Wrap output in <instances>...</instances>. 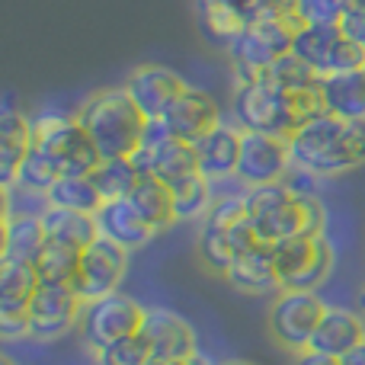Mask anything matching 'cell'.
<instances>
[{
	"instance_id": "cell-1",
	"label": "cell",
	"mask_w": 365,
	"mask_h": 365,
	"mask_svg": "<svg viewBox=\"0 0 365 365\" xmlns=\"http://www.w3.org/2000/svg\"><path fill=\"white\" fill-rule=\"evenodd\" d=\"M327 113L321 96V83L311 90L285 93L266 81H244L234 87V122L240 132H266L279 138H292L302 125Z\"/></svg>"
},
{
	"instance_id": "cell-2",
	"label": "cell",
	"mask_w": 365,
	"mask_h": 365,
	"mask_svg": "<svg viewBox=\"0 0 365 365\" xmlns=\"http://www.w3.org/2000/svg\"><path fill=\"white\" fill-rule=\"evenodd\" d=\"M292 164L317 173V177H336V173L365 167V122L340 119L324 113L302 125L289 138Z\"/></svg>"
},
{
	"instance_id": "cell-3",
	"label": "cell",
	"mask_w": 365,
	"mask_h": 365,
	"mask_svg": "<svg viewBox=\"0 0 365 365\" xmlns=\"http://www.w3.org/2000/svg\"><path fill=\"white\" fill-rule=\"evenodd\" d=\"M244 208L263 244L324 234V205L317 202V195H308V199L295 195L285 182L250 186L244 192Z\"/></svg>"
},
{
	"instance_id": "cell-4",
	"label": "cell",
	"mask_w": 365,
	"mask_h": 365,
	"mask_svg": "<svg viewBox=\"0 0 365 365\" xmlns=\"http://www.w3.org/2000/svg\"><path fill=\"white\" fill-rule=\"evenodd\" d=\"M83 132L93 138L103 158H132L141 148V135H145V113L135 106L125 87H106L96 90L93 96L81 103L77 109Z\"/></svg>"
},
{
	"instance_id": "cell-5",
	"label": "cell",
	"mask_w": 365,
	"mask_h": 365,
	"mask_svg": "<svg viewBox=\"0 0 365 365\" xmlns=\"http://www.w3.org/2000/svg\"><path fill=\"white\" fill-rule=\"evenodd\" d=\"M253 244H259V237L247 218L244 195H225L212 202L199 231V259L205 263V269L225 276L234 257Z\"/></svg>"
},
{
	"instance_id": "cell-6",
	"label": "cell",
	"mask_w": 365,
	"mask_h": 365,
	"mask_svg": "<svg viewBox=\"0 0 365 365\" xmlns=\"http://www.w3.org/2000/svg\"><path fill=\"white\" fill-rule=\"evenodd\" d=\"M295 32H298V19L292 16V10L269 13V16L247 26L227 48V55L234 61V83L257 81L279 55L292 51Z\"/></svg>"
},
{
	"instance_id": "cell-7",
	"label": "cell",
	"mask_w": 365,
	"mask_h": 365,
	"mask_svg": "<svg viewBox=\"0 0 365 365\" xmlns=\"http://www.w3.org/2000/svg\"><path fill=\"white\" fill-rule=\"evenodd\" d=\"M272 250H276L279 292H317L336 266V250L324 234L279 240Z\"/></svg>"
},
{
	"instance_id": "cell-8",
	"label": "cell",
	"mask_w": 365,
	"mask_h": 365,
	"mask_svg": "<svg viewBox=\"0 0 365 365\" xmlns=\"http://www.w3.org/2000/svg\"><path fill=\"white\" fill-rule=\"evenodd\" d=\"M145 314H148V308H141L135 298L122 295V292H113V295H103V298H96V302L83 304L77 330H81L83 346L100 353V349L113 346L122 336L141 334Z\"/></svg>"
},
{
	"instance_id": "cell-9",
	"label": "cell",
	"mask_w": 365,
	"mask_h": 365,
	"mask_svg": "<svg viewBox=\"0 0 365 365\" xmlns=\"http://www.w3.org/2000/svg\"><path fill=\"white\" fill-rule=\"evenodd\" d=\"M324 311L327 304L314 292H279V298L269 304L266 324L279 346L292 349V353H308Z\"/></svg>"
},
{
	"instance_id": "cell-10",
	"label": "cell",
	"mask_w": 365,
	"mask_h": 365,
	"mask_svg": "<svg viewBox=\"0 0 365 365\" xmlns=\"http://www.w3.org/2000/svg\"><path fill=\"white\" fill-rule=\"evenodd\" d=\"M292 51L302 55L321 77L356 71L365 64V48L343 36L340 26H298Z\"/></svg>"
},
{
	"instance_id": "cell-11",
	"label": "cell",
	"mask_w": 365,
	"mask_h": 365,
	"mask_svg": "<svg viewBox=\"0 0 365 365\" xmlns=\"http://www.w3.org/2000/svg\"><path fill=\"white\" fill-rule=\"evenodd\" d=\"M125 269H128V250L100 234L87 250H81V266H77V276L71 285L81 295V302L87 304L103 295L119 292Z\"/></svg>"
},
{
	"instance_id": "cell-12",
	"label": "cell",
	"mask_w": 365,
	"mask_h": 365,
	"mask_svg": "<svg viewBox=\"0 0 365 365\" xmlns=\"http://www.w3.org/2000/svg\"><path fill=\"white\" fill-rule=\"evenodd\" d=\"M81 311H83V302L74 292V285L42 282L29 302V336L42 343L58 340L71 327H77Z\"/></svg>"
},
{
	"instance_id": "cell-13",
	"label": "cell",
	"mask_w": 365,
	"mask_h": 365,
	"mask_svg": "<svg viewBox=\"0 0 365 365\" xmlns=\"http://www.w3.org/2000/svg\"><path fill=\"white\" fill-rule=\"evenodd\" d=\"M292 167V145L289 138L266 132H244L240 135V158H237V173L247 189L250 186H266V182H282V177Z\"/></svg>"
},
{
	"instance_id": "cell-14",
	"label": "cell",
	"mask_w": 365,
	"mask_h": 365,
	"mask_svg": "<svg viewBox=\"0 0 365 365\" xmlns=\"http://www.w3.org/2000/svg\"><path fill=\"white\" fill-rule=\"evenodd\" d=\"M125 90L135 100V106L145 113V119H164L173 100L186 90V83L177 71L164 68V64H141L128 74Z\"/></svg>"
},
{
	"instance_id": "cell-15",
	"label": "cell",
	"mask_w": 365,
	"mask_h": 365,
	"mask_svg": "<svg viewBox=\"0 0 365 365\" xmlns=\"http://www.w3.org/2000/svg\"><path fill=\"white\" fill-rule=\"evenodd\" d=\"M167 128L173 132V138L182 141H199L208 132L221 125V106L215 103V96L202 87H189L173 100V106L164 115Z\"/></svg>"
},
{
	"instance_id": "cell-16",
	"label": "cell",
	"mask_w": 365,
	"mask_h": 365,
	"mask_svg": "<svg viewBox=\"0 0 365 365\" xmlns=\"http://www.w3.org/2000/svg\"><path fill=\"white\" fill-rule=\"evenodd\" d=\"M141 336L151 346V356L160 362L186 359L195 353V334L180 314L167 308H148L145 324H141Z\"/></svg>"
},
{
	"instance_id": "cell-17",
	"label": "cell",
	"mask_w": 365,
	"mask_h": 365,
	"mask_svg": "<svg viewBox=\"0 0 365 365\" xmlns=\"http://www.w3.org/2000/svg\"><path fill=\"white\" fill-rule=\"evenodd\" d=\"M132 160L138 164L141 177H160L164 182H177L189 173H199V151L195 141H182V138H167L158 148H138L132 154Z\"/></svg>"
},
{
	"instance_id": "cell-18",
	"label": "cell",
	"mask_w": 365,
	"mask_h": 365,
	"mask_svg": "<svg viewBox=\"0 0 365 365\" xmlns=\"http://www.w3.org/2000/svg\"><path fill=\"white\" fill-rule=\"evenodd\" d=\"M225 279L231 282V289L244 292V295H266V292L279 289L276 276V250L272 244H253L244 253L234 257V263L227 266Z\"/></svg>"
},
{
	"instance_id": "cell-19",
	"label": "cell",
	"mask_w": 365,
	"mask_h": 365,
	"mask_svg": "<svg viewBox=\"0 0 365 365\" xmlns=\"http://www.w3.org/2000/svg\"><path fill=\"white\" fill-rule=\"evenodd\" d=\"M365 340V317L359 311L346 308H327L317 324L314 336H311V349L321 356H334L340 359L343 353H349L353 346H359Z\"/></svg>"
},
{
	"instance_id": "cell-20",
	"label": "cell",
	"mask_w": 365,
	"mask_h": 365,
	"mask_svg": "<svg viewBox=\"0 0 365 365\" xmlns=\"http://www.w3.org/2000/svg\"><path fill=\"white\" fill-rule=\"evenodd\" d=\"M96 225H100L103 237H109L113 244L125 247L128 253L145 247V244H151V237L158 234L138 212H135V205L128 199L103 202L100 212H96Z\"/></svg>"
},
{
	"instance_id": "cell-21",
	"label": "cell",
	"mask_w": 365,
	"mask_h": 365,
	"mask_svg": "<svg viewBox=\"0 0 365 365\" xmlns=\"http://www.w3.org/2000/svg\"><path fill=\"white\" fill-rule=\"evenodd\" d=\"M240 128L237 125H225L221 122L215 132H208L205 138L195 141L199 151V173L208 180H225L237 173V158H240Z\"/></svg>"
},
{
	"instance_id": "cell-22",
	"label": "cell",
	"mask_w": 365,
	"mask_h": 365,
	"mask_svg": "<svg viewBox=\"0 0 365 365\" xmlns=\"http://www.w3.org/2000/svg\"><path fill=\"white\" fill-rule=\"evenodd\" d=\"M29 151H32V119L6 109L4 119H0V186H4V192L16 186L19 167H23Z\"/></svg>"
},
{
	"instance_id": "cell-23",
	"label": "cell",
	"mask_w": 365,
	"mask_h": 365,
	"mask_svg": "<svg viewBox=\"0 0 365 365\" xmlns=\"http://www.w3.org/2000/svg\"><path fill=\"white\" fill-rule=\"evenodd\" d=\"M45 244H48V234H45L42 215L38 212H13V208H6L4 257L0 259H26V263H36Z\"/></svg>"
},
{
	"instance_id": "cell-24",
	"label": "cell",
	"mask_w": 365,
	"mask_h": 365,
	"mask_svg": "<svg viewBox=\"0 0 365 365\" xmlns=\"http://www.w3.org/2000/svg\"><path fill=\"white\" fill-rule=\"evenodd\" d=\"M321 96L327 113L340 119L365 122V71H340V74L321 77Z\"/></svg>"
},
{
	"instance_id": "cell-25",
	"label": "cell",
	"mask_w": 365,
	"mask_h": 365,
	"mask_svg": "<svg viewBox=\"0 0 365 365\" xmlns=\"http://www.w3.org/2000/svg\"><path fill=\"white\" fill-rule=\"evenodd\" d=\"M42 225H45L48 240L64 244V247H74V250H87V247L100 237L96 215L74 212V208H58V205L42 208Z\"/></svg>"
},
{
	"instance_id": "cell-26",
	"label": "cell",
	"mask_w": 365,
	"mask_h": 365,
	"mask_svg": "<svg viewBox=\"0 0 365 365\" xmlns=\"http://www.w3.org/2000/svg\"><path fill=\"white\" fill-rule=\"evenodd\" d=\"M128 202L135 205V212L154 227V231H164L177 221V212H173V189L170 182H164L160 177H141L138 186L132 189Z\"/></svg>"
},
{
	"instance_id": "cell-27",
	"label": "cell",
	"mask_w": 365,
	"mask_h": 365,
	"mask_svg": "<svg viewBox=\"0 0 365 365\" xmlns=\"http://www.w3.org/2000/svg\"><path fill=\"white\" fill-rule=\"evenodd\" d=\"M42 285L36 263L0 259V311H29L32 295Z\"/></svg>"
},
{
	"instance_id": "cell-28",
	"label": "cell",
	"mask_w": 365,
	"mask_h": 365,
	"mask_svg": "<svg viewBox=\"0 0 365 365\" xmlns=\"http://www.w3.org/2000/svg\"><path fill=\"white\" fill-rule=\"evenodd\" d=\"M199 23L202 32L221 48H231V42L250 26V19L237 10L234 0H199Z\"/></svg>"
},
{
	"instance_id": "cell-29",
	"label": "cell",
	"mask_w": 365,
	"mask_h": 365,
	"mask_svg": "<svg viewBox=\"0 0 365 365\" xmlns=\"http://www.w3.org/2000/svg\"><path fill=\"white\" fill-rule=\"evenodd\" d=\"M48 205L58 208H74V212H87L96 215L103 205V192L96 186L93 177H83V173H61V180L45 192Z\"/></svg>"
},
{
	"instance_id": "cell-30",
	"label": "cell",
	"mask_w": 365,
	"mask_h": 365,
	"mask_svg": "<svg viewBox=\"0 0 365 365\" xmlns=\"http://www.w3.org/2000/svg\"><path fill=\"white\" fill-rule=\"evenodd\" d=\"M77 135H81L77 113H58V109H51V113H38L32 119V145L42 148V151L58 154V158L68 151V145Z\"/></svg>"
},
{
	"instance_id": "cell-31",
	"label": "cell",
	"mask_w": 365,
	"mask_h": 365,
	"mask_svg": "<svg viewBox=\"0 0 365 365\" xmlns=\"http://www.w3.org/2000/svg\"><path fill=\"white\" fill-rule=\"evenodd\" d=\"M259 81H266L269 87H276V90H285V93H298V90L317 87V83H321V74H317V71L311 68L302 55L285 51V55H279L276 61L259 74Z\"/></svg>"
},
{
	"instance_id": "cell-32",
	"label": "cell",
	"mask_w": 365,
	"mask_h": 365,
	"mask_svg": "<svg viewBox=\"0 0 365 365\" xmlns=\"http://www.w3.org/2000/svg\"><path fill=\"white\" fill-rule=\"evenodd\" d=\"M61 173H64V164H61V158H58V154L42 151V148L32 145V151L26 154L23 167H19L16 186L23 189V192H38V195H45L58 180H61Z\"/></svg>"
},
{
	"instance_id": "cell-33",
	"label": "cell",
	"mask_w": 365,
	"mask_h": 365,
	"mask_svg": "<svg viewBox=\"0 0 365 365\" xmlns=\"http://www.w3.org/2000/svg\"><path fill=\"white\" fill-rule=\"evenodd\" d=\"M96 186L103 192V202H113V199H128L132 189L138 186L141 180V170L132 158H109L96 167L93 173Z\"/></svg>"
},
{
	"instance_id": "cell-34",
	"label": "cell",
	"mask_w": 365,
	"mask_h": 365,
	"mask_svg": "<svg viewBox=\"0 0 365 365\" xmlns=\"http://www.w3.org/2000/svg\"><path fill=\"white\" fill-rule=\"evenodd\" d=\"M170 189H173V212H177V221L208 215V208H212V180L208 177L189 173V177L170 182Z\"/></svg>"
},
{
	"instance_id": "cell-35",
	"label": "cell",
	"mask_w": 365,
	"mask_h": 365,
	"mask_svg": "<svg viewBox=\"0 0 365 365\" xmlns=\"http://www.w3.org/2000/svg\"><path fill=\"white\" fill-rule=\"evenodd\" d=\"M77 266H81V250L55 244V240H48V244L42 247V253H38V259H36V269H38V276H42V282L71 285L74 276H77Z\"/></svg>"
},
{
	"instance_id": "cell-36",
	"label": "cell",
	"mask_w": 365,
	"mask_h": 365,
	"mask_svg": "<svg viewBox=\"0 0 365 365\" xmlns=\"http://www.w3.org/2000/svg\"><path fill=\"white\" fill-rule=\"evenodd\" d=\"M349 0H295L292 16L298 26H340Z\"/></svg>"
},
{
	"instance_id": "cell-37",
	"label": "cell",
	"mask_w": 365,
	"mask_h": 365,
	"mask_svg": "<svg viewBox=\"0 0 365 365\" xmlns=\"http://www.w3.org/2000/svg\"><path fill=\"white\" fill-rule=\"evenodd\" d=\"M103 160L106 158H103L100 148L93 145V138L83 132V125H81V135H77V138L68 145V151L61 154L64 173H83V177H93L96 167H100Z\"/></svg>"
},
{
	"instance_id": "cell-38",
	"label": "cell",
	"mask_w": 365,
	"mask_h": 365,
	"mask_svg": "<svg viewBox=\"0 0 365 365\" xmlns=\"http://www.w3.org/2000/svg\"><path fill=\"white\" fill-rule=\"evenodd\" d=\"M148 359H151V346H148V340L141 334L122 336L113 346L96 353V365H145Z\"/></svg>"
},
{
	"instance_id": "cell-39",
	"label": "cell",
	"mask_w": 365,
	"mask_h": 365,
	"mask_svg": "<svg viewBox=\"0 0 365 365\" xmlns=\"http://www.w3.org/2000/svg\"><path fill=\"white\" fill-rule=\"evenodd\" d=\"M282 182L295 195H304V199H308V195H317V173L304 170V167H298V164L289 167V173L282 177Z\"/></svg>"
},
{
	"instance_id": "cell-40",
	"label": "cell",
	"mask_w": 365,
	"mask_h": 365,
	"mask_svg": "<svg viewBox=\"0 0 365 365\" xmlns=\"http://www.w3.org/2000/svg\"><path fill=\"white\" fill-rule=\"evenodd\" d=\"M340 29L346 38H353L365 48V10H346L340 19Z\"/></svg>"
},
{
	"instance_id": "cell-41",
	"label": "cell",
	"mask_w": 365,
	"mask_h": 365,
	"mask_svg": "<svg viewBox=\"0 0 365 365\" xmlns=\"http://www.w3.org/2000/svg\"><path fill=\"white\" fill-rule=\"evenodd\" d=\"M295 365H340V359H334V356H321L314 353V349H308V353H302V359Z\"/></svg>"
},
{
	"instance_id": "cell-42",
	"label": "cell",
	"mask_w": 365,
	"mask_h": 365,
	"mask_svg": "<svg viewBox=\"0 0 365 365\" xmlns=\"http://www.w3.org/2000/svg\"><path fill=\"white\" fill-rule=\"evenodd\" d=\"M340 365H365V340L359 343V346H353L349 353L340 356Z\"/></svg>"
},
{
	"instance_id": "cell-43",
	"label": "cell",
	"mask_w": 365,
	"mask_h": 365,
	"mask_svg": "<svg viewBox=\"0 0 365 365\" xmlns=\"http://www.w3.org/2000/svg\"><path fill=\"white\" fill-rule=\"evenodd\" d=\"M167 365H212V362H208L205 356H202L199 349H195V353H192V356H186V359H170Z\"/></svg>"
},
{
	"instance_id": "cell-44",
	"label": "cell",
	"mask_w": 365,
	"mask_h": 365,
	"mask_svg": "<svg viewBox=\"0 0 365 365\" xmlns=\"http://www.w3.org/2000/svg\"><path fill=\"white\" fill-rule=\"evenodd\" d=\"M356 311H359V314L365 317V289L359 292V295H356Z\"/></svg>"
},
{
	"instance_id": "cell-45",
	"label": "cell",
	"mask_w": 365,
	"mask_h": 365,
	"mask_svg": "<svg viewBox=\"0 0 365 365\" xmlns=\"http://www.w3.org/2000/svg\"><path fill=\"white\" fill-rule=\"evenodd\" d=\"M292 4H295V0H272V6H276V10H292Z\"/></svg>"
},
{
	"instance_id": "cell-46",
	"label": "cell",
	"mask_w": 365,
	"mask_h": 365,
	"mask_svg": "<svg viewBox=\"0 0 365 365\" xmlns=\"http://www.w3.org/2000/svg\"><path fill=\"white\" fill-rule=\"evenodd\" d=\"M225 365H257V362H247V359H231V362H225Z\"/></svg>"
},
{
	"instance_id": "cell-47",
	"label": "cell",
	"mask_w": 365,
	"mask_h": 365,
	"mask_svg": "<svg viewBox=\"0 0 365 365\" xmlns=\"http://www.w3.org/2000/svg\"><path fill=\"white\" fill-rule=\"evenodd\" d=\"M145 365H167V362H160V359H154V356H151V359H148Z\"/></svg>"
},
{
	"instance_id": "cell-48",
	"label": "cell",
	"mask_w": 365,
	"mask_h": 365,
	"mask_svg": "<svg viewBox=\"0 0 365 365\" xmlns=\"http://www.w3.org/2000/svg\"><path fill=\"white\" fill-rule=\"evenodd\" d=\"M362 71H365V64H362Z\"/></svg>"
}]
</instances>
